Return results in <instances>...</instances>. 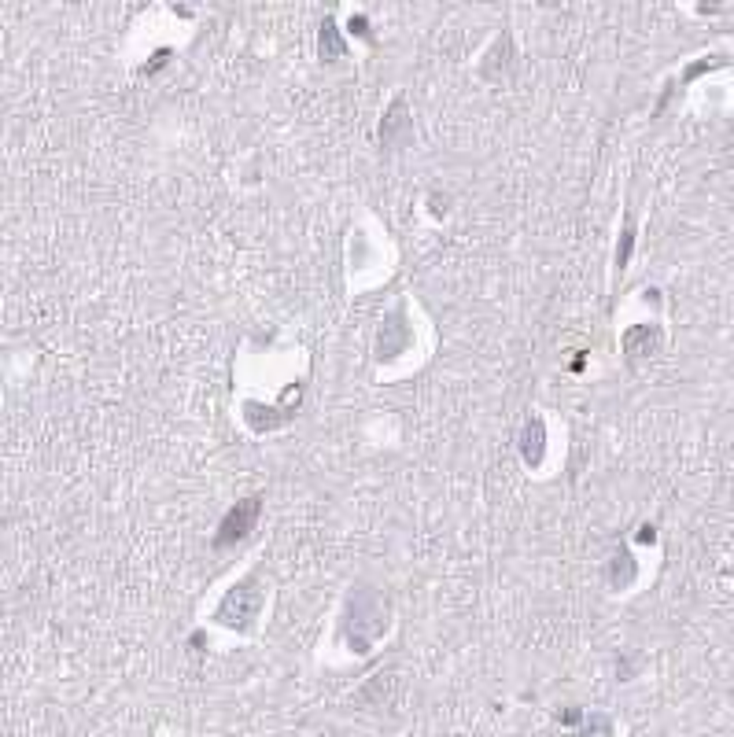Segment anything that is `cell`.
<instances>
[{
	"label": "cell",
	"instance_id": "cell-5",
	"mask_svg": "<svg viewBox=\"0 0 734 737\" xmlns=\"http://www.w3.org/2000/svg\"><path fill=\"white\" fill-rule=\"evenodd\" d=\"M661 351V328L657 325H635L624 332V354L628 358H650Z\"/></svg>",
	"mask_w": 734,
	"mask_h": 737
},
{
	"label": "cell",
	"instance_id": "cell-4",
	"mask_svg": "<svg viewBox=\"0 0 734 737\" xmlns=\"http://www.w3.org/2000/svg\"><path fill=\"white\" fill-rule=\"evenodd\" d=\"M410 137H414V122H410V111H406V100H395V104L388 107V115H384V122H380V144L384 148H403V144H410Z\"/></svg>",
	"mask_w": 734,
	"mask_h": 737
},
{
	"label": "cell",
	"instance_id": "cell-6",
	"mask_svg": "<svg viewBox=\"0 0 734 737\" xmlns=\"http://www.w3.org/2000/svg\"><path fill=\"white\" fill-rule=\"evenodd\" d=\"M406 340H410V328L403 325V314L395 310V314L384 321V328H380V343H377L380 358H395V354L406 347Z\"/></svg>",
	"mask_w": 734,
	"mask_h": 737
},
{
	"label": "cell",
	"instance_id": "cell-2",
	"mask_svg": "<svg viewBox=\"0 0 734 737\" xmlns=\"http://www.w3.org/2000/svg\"><path fill=\"white\" fill-rule=\"evenodd\" d=\"M262 605H266V590L255 575H244L240 583L229 586V594L222 597V605L214 612V620L229 627V631H251L259 620Z\"/></svg>",
	"mask_w": 734,
	"mask_h": 737
},
{
	"label": "cell",
	"instance_id": "cell-3",
	"mask_svg": "<svg viewBox=\"0 0 734 737\" xmlns=\"http://www.w3.org/2000/svg\"><path fill=\"white\" fill-rule=\"evenodd\" d=\"M262 516V494H251L244 502H237L229 513L222 516V524H218V535H214V550H229V546H237L244 542L255 531Z\"/></svg>",
	"mask_w": 734,
	"mask_h": 737
},
{
	"label": "cell",
	"instance_id": "cell-8",
	"mask_svg": "<svg viewBox=\"0 0 734 737\" xmlns=\"http://www.w3.org/2000/svg\"><path fill=\"white\" fill-rule=\"evenodd\" d=\"M543 439H546L543 421H528V424H524L521 454H524V461H528V465H539V461H543Z\"/></svg>",
	"mask_w": 734,
	"mask_h": 737
},
{
	"label": "cell",
	"instance_id": "cell-7",
	"mask_svg": "<svg viewBox=\"0 0 734 737\" xmlns=\"http://www.w3.org/2000/svg\"><path fill=\"white\" fill-rule=\"evenodd\" d=\"M609 586L613 590H628L631 583H635V575H639V568H635V557H631L628 550H616L613 557H609Z\"/></svg>",
	"mask_w": 734,
	"mask_h": 737
},
{
	"label": "cell",
	"instance_id": "cell-9",
	"mask_svg": "<svg viewBox=\"0 0 734 737\" xmlns=\"http://www.w3.org/2000/svg\"><path fill=\"white\" fill-rule=\"evenodd\" d=\"M321 56H325V59L344 56V41H340V34H336V26H332V23L321 26Z\"/></svg>",
	"mask_w": 734,
	"mask_h": 737
},
{
	"label": "cell",
	"instance_id": "cell-1",
	"mask_svg": "<svg viewBox=\"0 0 734 737\" xmlns=\"http://www.w3.org/2000/svg\"><path fill=\"white\" fill-rule=\"evenodd\" d=\"M388 627H391L388 597H380L373 586H355L351 597H347V612H344V638L351 645V653L358 656L373 653L377 638H384Z\"/></svg>",
	"mask_w": 734,
	"mask_h": 737
}]
</instances>
